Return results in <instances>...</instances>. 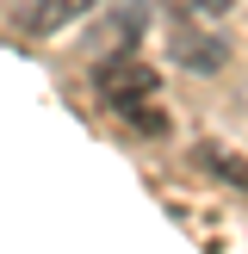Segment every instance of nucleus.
<instances>
[{"mask_svg":"<svg viewBox=\"0 0 248 254\" xmlns=\"http://www.w3.org/2000/svg\"><path fill=\"white\" fill-rule=\"evenodd\" d=\"M186 12H192V19H223V12H230V0H180Z\"/></svg>","mask_w":248,"mask_h":254,"instance_id":"nucleus-5","label":"nucleus"},{"mask_svg":"<svg viewBox=\"0 0 248 254\" xmlns=\"http://www.w3.org/2000/svg\"><path fill=\"white\" fill-rule=\"evenodd\" d=\"M198 168H211V174H217V180H236V186H242V192H248V161L242 155H230V149H198Z\"/></svg>","mask_w":248,"mask_h":254,"instance_id":"nucleus-4","label":"nucleus"},{"mask_svg":"<svg viewBox=\"0 0 248 254\" xmlns=\"http://www.w3.org/2000/svg\"><path fill=\"white\" fill-rule=\"evenodd\" d=\"M99 93H106V106H118V112L149 106V99H155V68H143L136 56H106L99 62Z\"/></svg>","mask_w":248,"mask_h":254,"instance_id":"nucleus-2","label":"nucleus"},{"mask_svg":"<svg viewBox=\"0 0 248 254\" xmlns=\"http://www.w3.org/2000/svg\"><path fill=\"white\" fill-rule=\"evenodd\" d=\"M168 50H174V62L192 68V74H217L223 62H230V37L211 31V19H192V12H180V19L168 25Z\"/></svg>","mask_w":248,"mask_h":254,"instance_id":"nucleus-1","label":"nucleus"},{"mask_svg":"<svg viewBox=\"0 0 248 254\" xmlns=\"http://www.w3.org/2000/svg\"><path fill=\"white\" fill-rule=\"evenodd\" d=\"M93 6L99 0H31V12H19V25L44 37V31H62L68 19H81V12H93Z\"/></svg>","mask_w":248,"mask_h":254,"instance_id":"nucleus-3","label":"nucleus"}]
</instances>
